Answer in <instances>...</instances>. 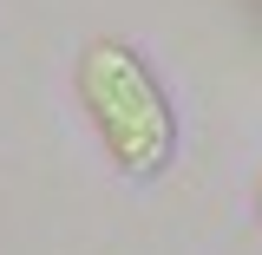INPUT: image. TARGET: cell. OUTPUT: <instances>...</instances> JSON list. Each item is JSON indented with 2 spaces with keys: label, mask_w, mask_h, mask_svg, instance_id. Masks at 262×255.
<instances>
[{
  "label": "cell",
  "mask_w": 262,
  "mask_h": 255,
  "mask_svg": "<svg viewBox=\"0 0 262 255\" xmlns=\"http://www.w3.org/2000/svg\"><path fill=\"white\" fill-rule=\"evenodd\" d=\"M79 98L92 111L98 137L125 177H158L177 151V118L158 72L131 53L125 39H92L79 59Z\"/></svg>",
  "instance_id": "cell-1"
},
{
  "label": "cell",
  "mask_w": 262,
  "mask_h": 255,
  "mask_svg": "<svg viewBox=\"0 0 262 255\" xmlns=\"http://www.w3.org/2000/svg\"><path fill=\"white\" fill-rule=\"evenodd\" d=\"M256 216H262V196H256Z\"/></svg>",
  "instance_id": "cell-2"
}]
</instances>
